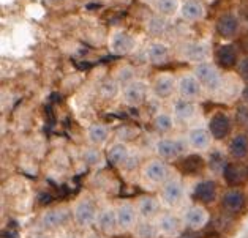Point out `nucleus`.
I'll return each mask as SVG.
<instances>
[{"mask_svg": "<svg viewBox=\"0 0 248 238\" xmlns=\"http://www.w3.org/2000/svg\"><path fill=\"white\" fill-rule=\"evenodd\" d=\"M239 17L232 15V13H225L218 17V21H217V33H218L221 38L225 40H231L234 38L235 35L239 33Z\"/></svg>", "mask_w": 248, "mask_h": 238, "instance_id": "8", "label": "nucleus"}, {"mask_svg": "<svg viewBox=\"0 0 248 238\" xmlns=\"http://www.w3.org/2000/svg\"><path fill=\"white\" fill-rule=\"evenodd\" d=\"M223 207L231 213H239L245 207V194L240 189L226 191L223 194Z\"/></svg>", "mask_w": 248, "mask_h": 238, "instance_id": "23", "label": "nucleus"}, {"mask_svg": "<svg viewBox=\"0 0 248 238\" xmlns=\"http://www.w3.org/2000/svg\"><path fill=\"white\" fill-rule=\"evenodd\" d=\"M182 238H198V235L195 234V232H186V234L182 235Z\"/></svg>", "mask_w": 248, "mask_h": 238, "instance_id": "42", "label": "nucleus"}, {"mask_svg": "<svg viewBox=\"0 0 248 238\" xmlns=\"http://www.w3.org/2000/svg\"><path fill=\"white\" fill-rule=\"evenodd\" d=\"M158 229L161 234L165 235H175L179 234L180 227H182V223H180V219L175 216V215H171V213H165V215H161L158 218Z\"/></svg>", "mask_w": 248, "mask_h": 238, "instance_id": "25", "label": "nucleus"}, {"mask_svg": "<svg viewBox=\"0 0 248 238\" xmlns=\"http://www.w3.org/2000/svg\"><path fill=\"white\" fill-rule=\"evenodd\" d=\"M248 177V170L237 163H228L226 167L223 169V178L228 185H240Z\"/></svg>", "mask_w": 248, "mask_h": 238, "instance_id": "20", "label": "nucleus"}, {"mask_svg": "<svg viewBox=\"0 0 248 238\" xmlns=\"http://www.w3.org/2000/svg\"><path fill=\"white\" fill-rule=\"evenodd\" d=\"M136 235L141 238H152L155 235V227L150 223H142L138 224L136 227Z\"/></svg>", "mask_w": 248, "mask_h": 238, "instance_id": "35", "label": "nucleus"}, {"mask_svg": "<svg viewBox=\"0 0 248 238\" xmlns=\"http://www.w3.org/2000/svg\"><path fill=\"white\" fill-rule=\"evenodd\" d=\"M154 126H155V130L158 131V133H168V131H171L172 130V126H174V120L171 115H168L165 112H161L158 114L156 117L154 119Z\"/></svg>", "mask_w": 248, "mask_h": 238, "instance_id": "33", "label": "nucleus"}, {"mask_svg": "<svg viewBox=\"0 0 248 238\" xmlns=\"http://www.w3.org/2000/svg\"><path fill=\"white\" fill-rule=\"evenodd\" d=\"M172 114H174L175 120L182 121V123H186V121H191L193 119H195L196 106L193 104V101L180 98L172 104Z\"/></svg>", "mask_w": 248, "mask_h": 238, "instance_id": "17", "label": "nucleus"}, {"mask_svg": "<svg viewBox=\"0 0 248 238\" xmlns=\"http://www.w3.org/2000/svg\"><path fill=\"white\" fill-rule=\"evenodd\" d=\"M175 90V77L172 74H168V73H163L158 74L154 81V93L161 100L169 98Z\"/></svg>", "mask_w": 248, "mask_h": 238, "instance_id": "13", "label": "nucleus"}, {"mask_svg": "<svg viewBox=\"0 0 248 238\" xmlns=\"http://www.w3.org/2000/svg\"><path fill=\"white\" fill-rule=\"evenodd\" d=\"M117 223L120 229H130L136 223V210L133 208V205L124 204L117 208Z\"/></svg>", "mask_w": 248, "mask_h": 238, "instance_id": "26", "label": "nucleus"}, {"mask_svg": "<svg viewBox=\"0 0 248 238\" xmlns=\"http://www.w3.org/2000/svg\"><path fill=\"white\" fill-rule=\"evenodd\" d=\"M70 216L71 213L68 208L59 207V208L47 210L43 215V218H41V221H43V225L46 229H59L70 221Z\"/></svg>", "mask_w": 248, "mask_h": 238, "instance_id": "11", "label": "nucleus"}, {"mask_svg": "<svg viewBox=\"0 0 248 238\" xmlns=\"http://www.w3.org/2000/svg\"><path fill=\"white\" fill-rule=\"evenodd\" d=\"M179 169L180 172L186 175H196L202 170L204 167V160L199 155H186L179 161Z\"/></svg>", "mask_w": 248, "mask_h": 238, "instance_id": "24", "label": "nucleus"}, {"mask_svg": "<svg viewBox=\"0 0 248 238\" xmlns=\"http://www.w3.org/2000/svg\"><path fill=\"white\" fill-rule=\"evenodd\" d=\"M180 56L193 63H202L210 57V46L205 41H186L182 45Z\"/></svg>", "mask_w": 248, "mask_h": 238, "instance_id": "2", "label": "nucleus"}, {"mask_svg": "<svg viewBox=\"0 0 248 238\" xmlns=\"http://www.w3.org/2000/svg\"><path fill=\"white\" fill-rule=\"evenodd\" d=\"M37 238H47V237H43V235H41V237H37Z\"/></svg>", "mask_w": 248, "mask_h": 238, "instance_id": "44", "label": "nucleus"}, {"mask_svg": "<svg viewBox=\"0 0 248 238\" xmlns=\"http://www.w3.org/2000/svg\"><path fill=\"white\" fill-rule=\"evenodd\" d=\"M89 139L93 144H105L109 137V128L103 123H93L89 128Z\"/></svg>", "mask_w": 248, "mask_h": 238, "instance_id": "31", "label": "nucleus"}, {"mask_svg": "<svg viewBox=\"0 0 248 238\" xmlns=\"http://www.w3.org/2000/svg\"><path fill=\"white\" fill-rule=\"evenodd\" d=\"M180 13L185 21L190 22H198L204 19L205 16V7L201 0H185L180 7Z\"/></svg>", "mask_w": 248, "mask_h": 238, "instance_id": "15", "label": "nucleus"}, {"mask_svg": "<svg viewBox=\"0 0 248 238\" xmlns=\"http://www.w3.org/2000/svg\"><path fill=\"white\" fill-rule=\"evenodd\" d=\"M182 151H184V145L180 140L165 137L156 142V153H158L160 158H163V161L175 160V158L182 155Z\"/></svg>", "mask_w": 248, "mask_h": 238, "instance_id": "9", "label": "nucleus"}, {"mask_svg": "<svg viewBox=\"0 0 248 238\" xmlns=\"http://www.w3.org/2000/svg\"><path fill=\"white\" fill-rule=\"evenodd\" d=\"M201 89L202 85L198 81L195 74H182L177 81V90L180 98L195 101L201 96Z\"/></svg>", "mask_w": 248, "mask_h": 238, "instance_id": "3", "label": "nucleus"}, {"mask_svg": "<svg viewBox=\"0 0 248 238\" xmlns=\"http://www.w3.org/2000/svg\"><path fill=\"white\" fill-rule=\"evenodd\" d=\"M215 57H217L218 65L225 70L234 68V66L239 63V52H237V47H235L234 45L220 46L218 51H217V54H215Z\"/></svg>", "mask_w": 248, "mask_h": 238, "instance_id": "14", "label": "nucleus"}, {"mask_svg": "<svg viewBox=\"0 0 248 238\" xmlns=\"http://www.w3.org/2000/svg\"><path fill=\"white\" fill-rule=\"evenodd\" d=\"M96 207L92 200L82 199L75 207V219L79 225H90L96 221Z\"/></svg>", "mask_w": 248, "mask_h": 238, "instance_id": "10", "label": "nucleus"}, {"mask_svg": "<svg viewBox=\"0 0 248 238\" xmlns=\"http://www.w3.org/2000/svg\"><path fill=\"white\" fill-rule=\"evenodd\" d=\"M161 196L165 199V202L171 207H175L182 202L184 199V186L179 180H168L163 185Z\"/></svg>", "mask_w": 248, "mask_h": 238, "instance_id": "12", "label": "nucleus"}, {"mask_svg": "<svg viewBox=\"0 0 248 238\" xmlns=\"http://www.w3.org/2000/svg\"><path fill=\"white\" fill-rule=\"evenodd\" d=\"M146 95H147V87L142 81L135 79V81L124 85L122 96H124V101L126 104H130V106L142 104L144 100H146Z\"/></svg>", "mask_w": 248, "mask_h": 238, "instance_id": "4", "label": "nucleus"}, {"mask_svg": "<svg viewBox=\"0 0 248 238\" xmlns=\"http://www.w3.org/2000/svg\"><path fill=\"white\" fill-rule=\"evenodd\" d=\"M136 207H138V213L142 218H152L160 210L158 200H156L155 197H150V196H144V197L139 199Z\"/></svg>", "mask_w": 248, "mask_h": 238, "instance_id": "28", "label": "nucleus"}, {"mask_svg": "<svg viewBox=\"0 0 248 238\" xmlns=\"http://www.w3.org/2000/svg\"><path fill=\"white\" fill-rule=\"evenodd\" d=\"M196 200L202 204H210L214 202L215 197H217V185L215 181L212 180H204V181H199L196 188H195V193H193Z\"/></svg>", "mask_w": 248, "mask_h": 238, "instance_id": "21", "label": "nucleus"}, {"mask_svg": "<svg viewBox=\"0 0 248 238\" xmlns=\"http://www.w3.org/2000/svg\"><path fill=\"white\" fill-rule=\"evenodd\" d=\"M237 121L248 131V107L240 106L237 109Z\"/></svg>", "mask_w": 248, "mask_h": 238, "instance_id": "38", "label": "nucleus"}, {"mask_svg": "<svg viewBox=\"0 0 248 238\" xmlns=\"http://www.w3.org/2000/svg\"><path fill=\"white\" fill-rule=\"evenodd\" d=\"M108 160L114 166H119V164H124L128 161V149H126L125 144H116L112 145L108 151Z\"/></svg>", "mask_w": 248, "mask_h": 238, "instance_id": "29", "label": "nucleus"}, {"mask_svg": "<svg viewBox=\"0 0 248 238\" xmlns=\"http://www.w3.org/2000/svg\"><path fill=\"white\" fill-rule=\"evenodd\" d=\"M101 93L105 95V96H108V98H114L116 96V93H117V84H116V81H106L105 84L101 85Z\"/></svg>", "mask_w": 248, "mask_h": 238, "instance_id": "37", "label": "nucleus"}, {"mask_svg": "<svg viewBox=\"0 0 248 238\" xmlns=\"http://www.w3.org/2000/svg\"><path fill=\"white\" fill-rule=\"evenodd\" d=\"M209 131L212 134V137L217 140H223L229 131H231V119L225 112H217L212 115V119L209 121Z\"/></svg>", "mask_w": 248, "mask_h": 238, "instance_id": "7", "label": "nucleus"}, {"mask_svg": "<svg viewBox=\"0 0 248 238\" xmlns=\"http://www.w3.org/2000/svg\"><path fill=\"white\" fill-rule=\"evenodd\" d=\"M146 2H155V0H146Z\"/></svg>", "mask_w": 248, "mask_h": 238, "instance_id": "45", "label": "nucleus"}, {"mask_svg": "<svg viewBox=\"0 0 248 238\" xmlns=\"http://www.w3.org/2000/svg\"><path fill=\"white\" fill-rule=\"evenodd\" d=\"M184 221L186 224V227H190L191 230H198V229H201V227H204L205 224H207L209 215H207V211H205L204 208L195 205V207H190V208L185 211Z\"/></svg>", "mask_w": 248, "mask_h": 238, "instance_id": "16", "label": "nucleus"}, {"mask_svg": "<svg viewBox=\"0 0 248 238\" xmlns=\"http://www.w3.org/2000/svg\"><path fill=\"white\" fill-rule=\"evenodd\" d=\"M135 136H136V131L133 130V128H130V126H124V128H120V130H119V137H122L125 140L135 139Z\"/></svg>", "mask_w": 248, "mask_h": 238, "instance_id": "40", "label": "nucleus"}, {"mask_svg": "<svg viewBox=\"0 0 248 238\" xmlns=\"http://www.w3.org/2000/svg\"><path fill=\"white\" fill-rule=\"evenodd\" d=\"M155 5V10L156 13L161 15V16H172L177 13L179 10V0H155L154 2Z\"/></svg>", "mask_w": 248, "mask_h": 238, "instance_id": "32", "label": "nucleus"}, {"mask_svg": "<svg viewBox=\"0 0 248 238\" xmlns=\"http://www.w3.org/2000/svg\"><path fill=\"white\" fill-rule=\"evenodd\" d=\"M117 81L122 84H128L131 81H135V73H133L130 66H124V68H120L117 73Z\"/></svg>", "mask_w": 248, "mask_h": 238, "instance_id": "36", "label": "nucleus"}, {"mask_svg": "<svg viewBox=\"0 0 248 238\" xmlns=\"http://www.w3.org/2000/svg\"><path fill=\"white\" fill-rule=\"evenodd\" d=\"M135 45H136L135 38L130 33L122 32V30L114 32L109 40V49L116 56H126V54H130L135 49Z\"/></svg>", "mask_w": 248, "mask_h": 238, "instance_id": "5", "label": "nucleus"}, {"mask_svg": "<svg viewBox=\"0 0 248 238\" xmlns=\"http://www.w3.org/2000/svg\"><path fill=\"white\" fill-rule=\"evenodd\" d=\"M229 151L234 158L242 160L248 155V136L247 134H235L229 142Z\"/></svg>", "mask_w": 248, "mask_h": 238, "instance_id": "27", "label": "nucleus"}, {"mask_svg": "<svg viewBox=\"0 0 248 238\" xmlns=\"http://www.w3.org/2000/svg\"><path fill=\"white\" fill-rule=\"evenodd\" d=\"M195 76L198 77V81L201 82L202 87L210 91H217L223 85L221 73L218 71L217 66L207 62L198 63L195 66Z\"/></svg>", "mask_w": 248, "mask_h": 238, "instance_id": "1", "label": "nucleus"}, {"mask_svg": "<svg viewBox=\"0 0 248 238\" xmlns=\"http://www.w3.org/2000/svg\"><path fill=\"white\" fill-rule=\"evenodd\" d=\"M210 137H212L210 131L204 130V128H193V130L188 131L186 140H188L191 149L202 151L210 147Z\"/></svg>", "mask_w": 248, "mask_h": 238, "instance_id": "18", "label": "nucleus"}, {"mask_svg": "<svg viewBox=\"0 0 248 238\" xmlns=\"http://www.w3.org/2000/svg\"><path fill=\"white\" fill-rule=\"evenodd\" d=\"M169 57V49L165 43L161 41H154L146 47V59L149 63L152 65H161L165 63Z\"/></svg>", "mask_w": 248, "mask_h": 238, "instance_id": "19", "label": "nucleus"}, {"mask_svg": "<svg viewBox=\"0 0 248 238\" xmlns=\"http://www.w3.org/2000/svg\"><path fill=\"white\" fill-rule=\"evenodd\" d=\"M96 224H98V229L106 235H112L117 229V213L112 208H105L103 210L98 218H96Z\"/></svg>", "mask_w": 248, "mask_h": 238, "instance_id": "22", "label": "nucleus"}, {"mask_svg": "<svg viewBox=\"0 0 248 238\" xmlns=\"http://www.w3.org/2000/svg\"><path fill=\"white\" fill-rule=\"evenodd\" d=\"M210 169L214 172H218V170H223L226 167V161H225V156H223L220 151H214L210 155V163H209Z\"/></svg>", "mask_w": 248, "mask_h": 238, "instance_id": "34", "label": "nucleus"}, {"mask_svg": "<svg viewBox=\"0 0 248 238\" xmlns=\"http://www.w3.org/2000/svg\"><path fill=\"white\" fill-rule=\"evenodd\" d=\"M239 74L245 82H248V57L239 60Z\"/></svg>", "mask_w": 248, "mask_h": 238, "instance_id": "39", "label": "nucleus"}, {"mask_svg": "<svg viewBox=\"0 0 248 238\" xmlns=\"http://www.w3.org/2000/svg\"><path fill=\"white\" fill-rule=\"evenodd\" d=\"M98 158H100V153H98L96 150L89 149V150L86 151V161H87L89 164H95L96 161H98Z\"/></svg>", "mask_w": 248, "mask_h": 238, "instance_id": "41", "label": "nucleus"}, {"mask_svg": "<svg viewBox=\"0 0 248 238\" xmlns=\"http://www.w3.org/2000/svg\"><path fill=\"white\" fill-rule=\"evenodd\" d=\"M242 95H244V100H245V103L248 104V85L244 89V93H242Z\"/></svg>", "mask_w": 248, "mask_h": 238, "instance_id": "43", "label": "nucleus"}, {"mask_svg": "<svg viewBox=\"0 0 248 238\" xmlns=\"http://www.w3.org/2000/svg\"><path fill=\"white\" fill-rule=\"evenodd\" d=\"M168 27H169L168 19H165V16H161V15L152 16L147 22L149 33L154 35V36H163L168 32Z\"/></svg>", "mask_w": 248, "mask_h": 238, "instance_id": "30", "label": "nucleus"}, {"mask_svg": "<svg viewBox=\"0 0 248 238\" xmlns=\"http://www.w3.org/2000/svg\"><path fill=\"white\" fill-rule=\"evenodd\" d=\"M144 177L152 183H166L169 178V166L161 160H152L149 161L142 169Z\"/></svg>", "mask_w": 248, "mask_h": 238, "instance_id": "6", "label": "nucleus"}]
</instances>
